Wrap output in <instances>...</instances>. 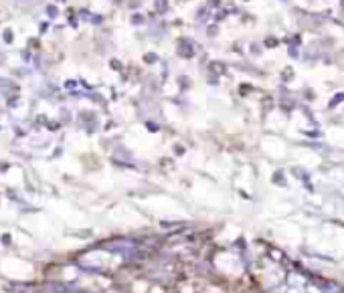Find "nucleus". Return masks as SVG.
<instances>
[{
	"label": "nucleus",
	"instance_id": "obj_1",
	"mask_svg": "<svg viewBox=\"0 0 344 293\" xmlns=\"http://www.w3.org/2000/svg\"><path fill=\"white\" fill-rule=\"evenodd\" d=\"M180 47H182V51H184L182 55H192L190 53V51H192V43H190V40H180V43H178V49Z\"/></svg>",
	"mask_w": 344,
	"mask_h": 293
},
{
	"label": "nucleus",
	"instance_id": "obj_2",
	"mask_svg": "<svg viewBox=\"0 0 344 293\" xmlns=\"http://www.w3.org/2000/svg\"><path fill=\"white\" fill-rule=\"evenodd\" d=\"M166 10H168V2H166V0H156V12L164 14Z\"/></svg>",
	"mask_w": 344,
	"mask_h": 293
},
{
	"label": "nucleus",
	"instance_id": "obj_3",
	"mask_svg": "<svg viewBox=\"0 0 344 293\" xmlns=\"http://www.w3.org/2000/svg\"><path fill=\"white\" fill-rule=\"evenodd\" d=\"M47 14H49V16H53V18H55V16H57V14H59V10H57V6H53V4H51V6H47Z\"/></svg>",
	"mask_w": 344,
	"mask_h": 293
},
{
	"label": "nucleus",
	"instance_id": "obj_4",
	"mask_svg": "<svg viewBox=\"0 0 344 293\" xmlns=\"http://www.w3.org/2000/svg\"><path fill=\"white\" fill-rule=\"evenodd\" d=\"M132 22H134V24H142V22H144V16L136 14V16H132Z\"/></svg>",
	"mask_w": 344,
	"mask_h": 293
},
{
	"label": "nucleus",
	"instance_id": "obj_5",
	"mask_svg": "<svg viewBox=\"0 0 344 293\" xmlns=\"http://www.w3.org/2000/svg\"><path fill=\"white\" fill-rule=\"evenodd\" d=\"M209 6H211V8H217V6H219V0H211Z\"/></svg>",
	"mask_w": 344,
	"mask_h": 293
},
{
	"label": "nucleus",
	"instance_id": "obj_6",
	"mask_svg": "<svg viewBox=\"0 0 344 293\" xmlns=\"http://www.w3.org/2000/svg\"><path fill=\"white\" fill-rule=\"evenodd\" d=\"M4 39H6V43H10V39H12V34H10V30H6V33H4Z\"/></svg>",
	"mask_w": 344,
	"mask_h": 293
},
{
	"label": "nucleus",
	"instance_id": "obj_7",
	"mask_svg": "<svg viewBox=\"0 0 344 293\" xmlns=\"http://www.w3.org/2000/svg\"><path fill=\"white\" fill-rule=\"evenodd\" d=\"M101 22V16H93V24H99Z\"/></svg>",
	"mask_w": 344,
	"mask_h": 293
},
{
	"label": "nucleus",
	"instance_id": "obj_8",
	"mask_svg": "<svg viewBox=\"0 0 344 293\" xmlns=\"http://www.w3.org/2000/svg\"><path fill=\"white\" fill-rule=\"evenodd\" d=\"M59 2H65V0H59Z\"/></svg>",
	"mask_w": 344,
	"mask_h": 293
},
{
	"label": "nucleus",
	"instance_id": "obj_9",
	"mask_svg": "<svg viewBox=\"0 0 344 293\" xmlns=\"http://www.w3.org/2000/svg\"><path fill=\"white\" fill-rule=\"evenodd\" d=\"M115 2H120V0H115Z\"/></svg>",
	"mask_w": 344,
	"mask_h": 293
}]
</instances>
